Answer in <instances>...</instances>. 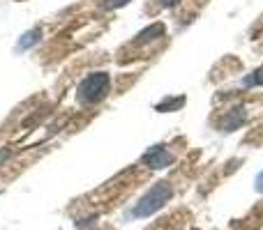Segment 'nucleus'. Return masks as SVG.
<instances>
[{"label": "nucleus", "mask_w": 263, "mask_h": 230, "mask_svg": "<svg viewBox=\"0 0 263 230\" xmlns=\"http://www.w3.org/2000/svg\"><path fill=\"white\" fill-rule=\"evenodd\" d=\"M164 23H153V26H148V28H143V30L136 35V39H134V44H148V41H155V39H159V37L164 35Z\"/></svg>", "instance_id": "nucleus-5"}, {"label": "nucleus", "mask_w": 263, "mask_h": 230, "mask_svg": "<svg viewBox=\"0 0 263 230\" xmlns=\"http://www.w3.org/2000/svg\"><path fill=\"white\" fill-rule=\"evenodd\" d=\"M182 106H185V97H166L164 101H159V104L155 106V111H159V113H171V111H180Z\"/></svg>", "instance_id": "nucleus-7"}, {"label": "nucleus", "mask_w": 263, "mask_h": 230, "mask_svg": "<svg viewBox=\"0 0 263 230\" xmlns=\"http://www.w3.org/2000/svg\"><path fill=\"white\" fill-rule=\"evenodd\" d=\"M111 90V76L106 72H92L79 83V90L77 97L83 106H92V104H100L102 99H106Z\"/></svg>", "instance_id": "nucleus-2"}, {"label": "nucleus", "mask_w": 263, "mask_h": 230, "mask_svg": "<svg viewBox=\"0 0 263 230\" xmlns=\"http://www.w3.org/2000/svg\"><path fill=\"white\" fill-rule=\"evenodd\" d=\"M173 196V186L168 182H155L148 191L139 198V203L132 207L129 217L132 219H145V217H153L155 212L164 207V205L171 200Z\"/></svg>", "instance_id": "nucleus-1"}, {"label": "nucleus", "mask_w": 263, "mask_h": 230, "mask_svg": "<svg viewBox=\"0 0 263 230\" xmlns=\"http://www.w3.org/2000/svg\"><path fill=\"white\" fill-rule=\"evenodd\" d=\"M254 189L259 191V194H263V171L256 175V180H254Z\"/></svg>", "instance_id": "nucleus-11"}, {"label": "nucleus", "mask_w": 263, "mask_h": 230, "mask_svg": "<svg viewBox=\"0 0 263 230\" xmlns=\"http://www.w3.org/2000/svg\"><path fill=\"white\" fill-rule=\"evenodd\" d=\"M162 3V7H173V5H178L180 0H159Z\"/></svg>", "instance_id": "nucleus-12"}, {"label": "nucleus", "mask_w": 263, "mask_h": 230, "mask_svg": "<svg viewBox=\"0 0 263 230\" xmlns=\"http://www.w3.org/2000/svg\"><path fill=\"white\" fill-rule=\"evenodd\" d=\"M40 39H42V28L37 26V28H32V30L23 32V35H21V39H18V44H16V51H18V53H21V51L32 49V46H35V44H40Z\"/></svg>", "instance_id": "nucleus-6"}, {"label": "nucleus", "mask_w": 263, "mask_h": 230, "mask_svg": "<svg viewBox=\"0 0 263 230\" xmlns=\"http://www.w3.org/2000/svg\"><path fill=\"white\" fill-rule=\"evenodd\" d=\"M9 157H12V150L0 148V166H5V161H9Z\"/></svg>", "instance_id": "nucleus-10"}, {"label": "nucleus", "mask_w": 263, "mask_h": 230, "mask_svg": "<svg viewBox=\"0 0 263 230\" xmlns=\"http://www.w3.org/2000/svg\"><path fill=\"white\" fill-rule=\"evenodd\" d=\"M129 0H104V5L102 7L104 9H118V7H123V5H127Z\"/></svg>", "instance_id": "nucleus-9"}, {"label": "nucleus", "mask_w": 263, "mask_h": 230, "mask_svg": "<svg viewBox=\"0 0 263 230\" xmlns=\"http://www.w3.org/2000/svg\"><path fill=\"white\" fill-rule=\"evenodd\" d=\"M242 88H263V65L242 76Z\"/></svg>", "instance_id": "nucleus-8"}, {"label": "nucleus", "mask_w": 263, "mask_h": 230, "mask_svg": "<svg viewBox=\"0 0 263 230\" xmlns=\"http://www.w3.org/2000/svg\"><path fill=\"white\" fill-rule=\"evenodd\" d=\"M245 120H247L245 106H236V109L229 111L227 117L219 122V129H222L224 134H229V131H236V129H240V127L245 124Z\"/></svg>", "instance_id": "nucleus-4"}, {"label": "nucleus", "mask_w": 263, "mask_h": 230, "mask_svg": "<svg viewBox=\"0 0 263 230\" xmlns=\"http://www.w3.org/2000/svg\"><path fill=\"white\" fill-rule=\"evenodd\" d=\"M173 161H176V157H173V152H168L166 145H153V148H148L143 152V157H141V163H145V166L153 168V171L168 168Z\"/></svg>", "instance_id": "nucleus-3"}]
</instances>
